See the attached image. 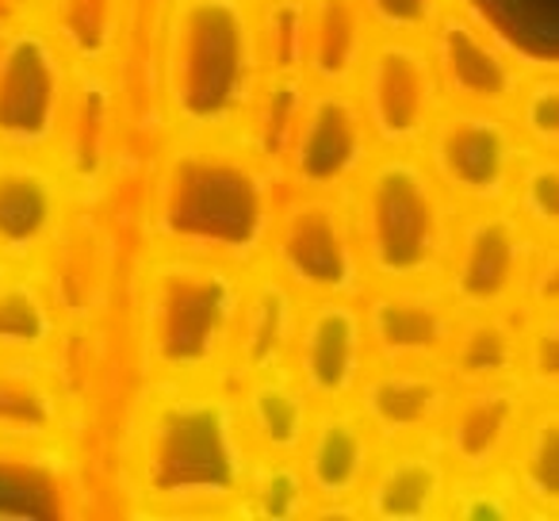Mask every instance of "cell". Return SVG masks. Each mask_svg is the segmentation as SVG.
Instances as JSON below:
<instances>
[{"mask_svg": "<svg viewBox=\"0 0 559 521\" xmlns=\"http://www.w3.org/2000/svg\"><path fill=\"white\" fill-rule=\"evenodd\" d=\"M253 464L238 395L211 380H157L131 411L123 483L154 513L234 510Z\"/></svg>", "mask_w": 559, "mask_h": 521, "instance_id": "1", "label": "cell"}, {"mask_svg": "<svg viewBox=\"0 0 559 521\" xmlns=\"http://www.w3.org/2000/svg\"><path fill=\"white\" fill-rule=\"evenodd\" d=\"M272 218L276 173L238 134H185L157 162L146 215L157 249L249 269L269 253Z\"/></svg>", "mask_w": 559, "mask_h": 521, "instance_id": "2", "label": "cell"}, {"mask_svg": "<svg viewBox=\"0 0 559 521\" xmlns=\"http://www.w3.org/2000/svg\"><path fill=\"white\" fill-rule=\"evenodd\" d=\"M249 0H173L165 16V108L185 134H238L264 81Z\"/></svg>", "mask_w": 559, "mask_h": 521, "instance_id": "3", "label": "cell"}, {"mask_svg": "<svg viewBox=\"0 0 559 521\" xmlns=\"http://www.w3.org/2000/svg\"><path fill=\"white\" fill-rule=\"evenodd\" d=\"M246 269L195 253H162L146 265L139 307L142 360L157 380H211L234 345Z\"/></svg>", "mask_w": 559, "mask_h": 521, "instance_id": "4", "label": "cell"}, {"mask_svg": "<svg viewBox=\"0 0 559 521\" xmlns=\"http://www.w3.org/2000/svg\"><path fill=\"white\" fill-rule=\"evenodd\" d=\"M365 273L383 284H418L444 276L452 253L449 192L406 150L376 157L357 177L353 203Z\"/></svg>", "mask_w": 559, "mask_h": 521, "instance_id": "5", "label": "cell"}, {"mask_svg": "<svg viewBox=\"0 0 559 521\" xmlns=\"http://www.w3.org/2000/svg\"><path fill=\"white\" fill-rule=\"evenodd\" d=\"M269 253L272 273L284 276L299 296L353 299L365 284L353 208H345L337 192H299L276 208Z\"/></svg>", "mask_w": 559, "mask_h": 521, "instance_id": "6", "label": "cell"}, {"mask_svg": "<svg viewBox=\"0 0 559 521\" xmlns=\"http://www.w3.org/2000/svg\"><path fill=\"white\" fill-rule=\"evenodd\" d=\"M426 154L429 173L452 200L495 208L518 185L521 127H513L498 108L460 104L452 111H437L426 134Z\"/></svg>", "mask_w": 559, "mask_h": 521, "instance_id": "7", "label": "cell"}, {"mask_svg": "<svg viewBox=\"0 0 559 521\" xmlns=\"http://www.w3.org/2000/svg\"><path fill=\"white\" fill-rule=\"evenodd\" d=\"M70 70V55L43 24H16L0 39V150L50 154Z\"/></svg>", "mask_w": 559, "mask_h": 521, "instance_id": "8", "label": "cell"}, {"mask_svg": "<svg viewBox=\"0 0 559 521\" xmlns=\"http://www.w3.org/2000/svg\"><path fill=\"white\" fill-rule=\"evenodd\" d=\"M533 253V234L518 211H506L502 203L475 208L452 234L444 265L456 311H502L521 299Z\"/></svg>", "mask_w": 559, "mask_h": 521, "instance_id": "9", "label": "cell"}, {"mask_svg": "<svg viewBox=\"0 0 559 521\" xmlns=\"http://www.w3.org/2000/svg\"><path fill=\"white\" fill-rule=\"evenodd\" d=\"M365 108L368 131L388 150H414L429 134L441 108L437 66L411 35H388L365 55Z\"/></svg>", "mask_w": 559, "mask_h": 521, "instance_id": "10", "label": "cell"}, {"mask_svg": "<svg viewBox=\"0 0 559 521\" xmlns=\"http://www.w3.org/2000/svg\"><path fill=\"white\" fill-rule=\"evenodd\" d=\"M368 162H372V131L357 96L345 85H322L319 93L307 96L284 165L299 192H342L357 185Z\"/></svg>", "mask_w": 559, "mask_h": 521, "instance_id": "11", "label": "cell"}, {"mask_svg": "<svg viewBox=\"0 0 559 521\" xmlns=\"http://www.w3.org/2000/svg\"><path fill=\"white\" fill-rule=\"evenodd\" d=\"M116 134H119V96L104 66L73 62L70 88H66L62 119H58L55 169L62 173L70 196L93 200L104 192L116 165Z\"/></svg>", "mask_w": 559, "mask_h": 521, "instance_id": "12", "label": "cell"}, {"mask_svg": "<svg viewBox=\"0 0 559 521\" xmlns=\"http://www.w3.org/2000/svg\"><path fill=\"white\" fill-rule=\"evenodd\" d=\"M429 58L444 93L472 108L518 104L525 85L513 50L472 12H437L429 24Z\"/></svg>", "mask_w": 559, "mask_h": 521, "instance_id": "13", "label": "cell"}, {"mask_svg": "<svg viewBox=\"0 0 559 521\" xmlns=\"http://www.w3.org/2000/svg\"><path fill=\"white\" fill-rule=\"evenodd\" d=\"M528 414V388L521 376L490 383H464L452 391L441 422V452L460 475L506 467Z\"/></svg>", "mask_w": 559, "mask_h": 521, "instance_id": "14", "label": "cell"}, {"mask_svg": "<svg viewBox=\"0 0 559 521\" xmlns=\"http://www.w3.org/2000/svg\"><path fill=\"white\" fill-rule=\"evenodd\" d=\"M368 334L365 315L349 296L314 299L299 319L292 372L307 388L314 403H353L360 380H365Z\"/></svg>", "mask_w": 559, "mask_h": 521, "instance_id": "15", "label": "cell"}, {"mask_svg": "<svg viewBox=\"0 0 559 521\" xmlns=\"http://www.w3.org/2000/svg\"><path fill=\"white\" fill-rule=\"evenodd\" d=\"M70 218V188L43 154L0 150V265L39 261Z\"/></svg>", "mask_w": 559, "mask_h": 521, "instance_id": "16", "label": "cell"}, {"mask_svg": "<svg viewBox=\"0 0 559 521\" xmlns=\"http://www.w3.org/2000/svg\"><path fill=\"white\" fill-rule=\"evenodd\" d=\"M360 315L380 365H441L460 319L449 292H437L433 281L383 284Z\"/></svg>", "mask_w": 559, "mask_h": 521, "instance_id": "17", "label": "cell"}, {"mask_svg": "<svg viewBox=\"0 0 559 521\" xmlns=\"http://www.w3.org/2000/svg\"><path fill=\"white\" fill-rule=\"evenodd\" d=\"M357 411L380 445L426 441L441 429L452 403V380L437 365H380L357 388Z\"/></svg>", "mask_w": 559, "mask_h": 521, "instance_id": "18", "label": "cell"}, {"mask_svg": "<svg viewBox=\"0 0 559 521\" xmlns=\"http://www.w3.org/2000/svg\"><path fill=\"white\" fill-rule=\"evenodd\" d=\"M376 449H380V441L368 429V422L360 418L357 406H322L311 422L304 452H299L314 506L334 510V506L360 502V490H365L368 475L376 467Z\"/></svg>", "mask_w": 559, "mask_h": 521, "instance_id": "19", "label": "cell"}, {"mask_svg": "<svg viewBox=\"0 0 559 521\" xmlns=\"http://www.w3.org/2000/svg\"><path fill=\"white\" fill-rule=\"evenodd\" d=\"M452 487V464L426 441L391 445L360 490V510L372 521H429L444 513Z\"/></svg>", "mask_w": 559, "mask_h": 521, "instance_id": "20", "label": "cell"}, {"mask_svg": "<svg viewBox=\"0 0 559 521\" xmlns=\"http://www.w3.org/2000/svg\"><path fill=\"white\" fill-rule=\"evenodd\" d=\"M299 319H304L299 292L280 273H261L253 281H246L238 322H234V345H230L234 368L241 376L292 368Z\"/></svg>", "mask_w": 559, "mask_h": 521, "instance_id": "21", "label": "cell"}, {"mask_svg": "<svg viewBox=\"0 0 559 521\" xmlns=\"http://www.w3.org/2000/svg\"><path fill=\"white\" fill-rule=\"evenodd\" d=\"M70 426V403L43 357L0 353V445L43 449Z\"/></svg>", "mask_w": 559, "mask_h": 521, "instance_id": "22", "label": "cell"}, {"mask_svg": "<svg viewBox=\"0 0 559 521\" xmlns=\"http://www.w3.org/2000/svg\"><path fill=\"white\" fill-rule=\"evenodd\" d=\"M238 406L257 452H272V457H299L304 452L314 422V399L307 395V388L292 368L246 376Z\"/></svg>", "mask_w": 559, "mask_h": 521, "instance_id": "23", "label": "cell"}, {"mask_svg": "<svg viewBox=\"0 0 559 521\" xmlns=\"http://www.w3.org/2000/svg\"><path fill=\"white\" fill-rule=\"evenodd\" d=\"M521 322L510 307L502 311H460L452 342L444 350V372L452 383H490L518 376L521 365Z\"/></svg>", "mask_w": 559, "mask_h": 521, "instance_id": "24", "label": "cell"}, {"mask_svg": "<svg viewBox=\"0 0 559 521\" xmlns=\"http://www.w3.org/2000/svg\"><path fill=\"white\" fill-rule=\"evenodd\" d=\"M368 55L365 0H307V66L319 85H349Z\"/></svg>", "mask_w": 559, "mask_h": 521, "instance_id": "25", "label": "cell"}, {"mask_svg": "<svg viewBox=\"0 0 559 521\" xmlns=\"http://www.w3.org/2000/svg\"><path fill=\"white\" fill-rule=\"evenodd\" d=\"M43 257H55V276L43 284L55 296L58 311L93 315L104 299V281H108V246H104L100 226L66 218Z\"/></svg>", "mask_w": 559, "mask_h": 521, "instance_id": "26", "label": "cell"}, {"mask_svg": "<svg viewBox=\"0 0 559 521\" xmlns=\"http://www.w3.org/2000/svg\"><path fill=\"white\" fill-rule=\"evenodd\" d=\"M62 330V311L43 276L0 265V353L47 357Z\"/></svg>", "mask_w": 559, "mask_h": 521, "instance_id": "27", "label": "cell"}, {"mask_svg": "<svg viewBox=\"0 0 559 521\" xmlns=\"http://www.w3.org/2000/svg\"><path fill=\"white\" fill-rule=\"evenodd\" d=\"M506 475L525 498L528 513L559 518V399L525 414V426L506 460Z\"/></svg>", "mask_w": 559, "mask_h": 521, "instance_id": "28", "label": "cell"}, {"mask_svg": "<svg viewBox=\"0 0 559 521\" xmlns=\"http://www.w3.org/2000/svg\"><path fill=\"white\" fill-rule=\"evenodd\" d=\"M307 96H311V88H307L304 73H264L261 88H257V100L249 108L246 123H241L238 139L272 173H284V165H288Z\"/></svg>", "mask_w": 559, "mask_h": 521, "instance_id": "29", "label": "cell"}, {"mask_svg": "<svg viewBox=\"0 0 559 521\" xmlns=\"http://www.w3.org/2000/svg\"><path fill=\"white\" fill-rule=\"evenodd\" d=\"M50 39L70 55V62L104 66L123 35L127 0H39Z\"/></svg>", "mask_w": 559, "mask_h": 521, "instance_id": "30", "label": "cell"}, {"mask_svg": "<svg viewBox=\"0 0 559 521\" xmlns=\"http://www.w3.org/2000/svg\"><path fill=\"white\" fill-rule=\"evenodd\" d=\"M314 506V495L307 487V475L299 457H272V452H253L246 487L230 513L253 521H299Z\"/></svg>", "mask_w": 559, "mask_h": 521, "instance_id": "31", "label": "cell"}, {"mask_svg": "<svg viewBox=\"0 0 559 521\" xmlns=\"http://www.w3.org/2000/svg\"><path fill=\"white\" fill-rule=\"evenodd\" d=\"M467 4H475L472 16H479L498 39L506 32L513 43H521L518 50L559 66V0H467Z\"/></svg>", "mask_w": 559, "mask_h": 521, "instance_id": "32", "label": "cell"}, {"mask_svg": "<svg viewBox=\"0 0 559 521\" xmlns=\"http://www.w3.org/2000/svg\"><path fill=\"white\" fill-rule=\"evenodd\" d=\"M261 58L269 73H304L307 66V0H264L257 16Z\"/></svg>", "mask_w": 559, "mask_h": 521, "instance_id": "33", "label": "cell"}, {"mask_svg": "<svg viewBox=\"0 0 559 521\" xmlns=\"http://www.w3.org/2000/svg\"><path fill=\"white\" fill-rule=\"evenodd\" d=\"M528 513L525 498L518 495L510 475L483 472V475H452L449 498L441 518L460 521H510Z\"/></svg>", "mask_w": 559, "mask_h": 521, "instance_id": "34", "label": "cell"}, {"mask_svg": "<svg viewBox=\"0 0 559 521\" xmlns=\"http://www.w3.org/2000/svg\"><path fill=\"white\" fill-rule=\"evenodd\" d=\"M518 215L528 230L544 234L548 241H559V154H536L521 162L518 185Z\"/></svg>", "mask_w": 559, "mask_h": 521, "instance_id": "35", "label": "cell"}, {"mask_svg": "<svg viewBox=\"0 0 559 521\" xmlns=\"http://www.w3.org/2000/svg\"><path fill=\"white\" fill-rule=\"evenodd\" d=\"M518 376L528 391L544 399H559V311L533 315L521 330Z\"/></svg>", "mask_w": 559, "mask_h": 521, "instance_id": "36", "label": "cell"}, {"mask_svg": "<svg viewBox=\"0 0 559 521\" xmlns=\"http://www.w3.org/2000/svg\"><path fill=\"white\" fill-rule=\"evenodd\" d=\"M518 127L536 150L559 154V73H544L521 85Z\"/></svg>", "mask_w": 559, "mask_h": 521, "instance_id": "37", "label": "cell"}, {"mask_svg": "<svg viewBox=\"0 0 559 521\" xmlns=\"http://www.w3.org/2000/svg\"><path fill=\"white\" fill-rule=\"evenodd\" d=\"M368 20L388 35H418L429 32L441 0H365Z\"/></svg>", "mask_w": 559, "mask_h": 521, "instance_id": "38", "label": "cell"}, {"mask_svg": "<svg viewBox=\"0 0 559 521\" xmlns=\"http://www.w3.org/2000/svg\"><path fill=\"white\" fill-rule=\"evenodd\" d=\"M521 299H525L533 315L559 311V241H548V246L533 253Z\"/></svg>", "mask_w": 559, "mask_h": 521, "instance_id": "39", "label": "cell"}, {"mask_svg": "<svg viewBox=\"0 0 559 521\" xmlns=\"http://www.w3.org/2000/svg\"><path fill=\"white\" fill-rule=\"evenodd\" d=\"M20 9H32V4H39V0H16Z\"/></svg>", "mask_w": 559, "mask_h": 521, "instance_id": "40", "label": "cell"}]
</instances>
